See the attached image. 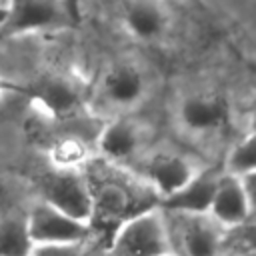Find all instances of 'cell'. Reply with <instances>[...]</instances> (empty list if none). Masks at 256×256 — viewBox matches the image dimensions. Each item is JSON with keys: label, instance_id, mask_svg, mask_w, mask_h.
<instances>
[{"label": "cell", "instance_id": "1", "mask_svg": "<svg viewBox=\"0 0 256 256\" xmlns=\"http://www.w3.org/2000/svg\"><path fill=\"white\" fill-rule=\"evenodd\" d=\"M110 256H176L166 214L154 204L128 216L110 236Z\"/></svg>", "mask_w": 256, "mask_h": 256}, {"label": "cell", "instance_id": "2", "mask_svg": "<svg viewBox=\"0 0 256 256\" xmlns=\"http://www.w3.org/2000/svg\"><path fill=\"white\" fill-rule=\"evenodd\" d=\"M38 192L42 202L90 226L92 192H90L88 174L80 172V168L52 166L38 178Z\"/></svg>", "mask_w": 256, "mask_h": 256}, {"label": "cell", "instance_id": "3", "mask_svg": "<svg viewBox=\"0 0 256 256\" xmlns=\"http://www.w3.org/2000/svg\"><path fill=\"white\" fill-rule=\"evenodd\" d=\"M134 164L142 166L140 176L144 188L152 192L156 202L176 194L204 170L190 156L174 150H156V152L146 150Z\"/></svg>", "mask_w": 256, "mask_h": 256}, {"label": "cell", "instance_id": "4", "mask_svg": "<svg viewBox=\"0 0 256 256\" xmlns=\"http://www.w3.org/2000/svg\"><path fill=\"white\" fill-rule=\"evenodd\" d=\"M150 92V74L148 70L130 58L114 62L100 80V100L122 116L134 108H138Z\"/></svg>", "mask_w": 256, "mask_h": 256}, {"label": "cell", "instance_id": "5", "mask_svg": "<svg viewBox=\"0 0 256 256\" xmlns=\"http://www.w3.org/2000/svg\"><path fill=\"white\" fill-rule=\"evenodd\" d=\"M254 212V174L230 176L220 170L210 208V216L222 230H232L244 226Z\"/></svg>", "mask_w": 256, "mask_h": 256}, {"label": "cell", "instance_id": "6", "mask_svg": "<svg viewBox=\"0 0 256 256\" xmlns=\"http://www.w3.org/2000/svg\"><path fill=\"white\" fill-rule=\"evenodd\" d=\"M24 216L32 246L72 244V242H86L92 238V228L88 224L66 216L64 212L52 208L42 200H36Z\"/></svg>", "mask_w": 256, "mask_h": 256}, {"label": "cell", "instance_id": "7", "mask_svg": "<svg viewBox=\"0 0 256 256\" xmlns=\"http://www.w3.org/2000/svg\"><path fill=\"white\" fill-rule=\"evenodd\" d=\"M176 122L192 136L214 134L228 122V104L216 92H188L176 104Z\"/></svg>", "mask_w": 256, "mask_h": 256}, {"label": "cell", "instance_id": "8", "mask_svg": "<svg viewBox=\"0 0 256 256\" xmlns=\"http://www.w3.org/2000/svg\"><path fill=\"white\" fill-rule=\"evenodd\" d=\"M170 216H176V240H172V248L176 256L224 254L222 248H224L226 230H222L210 216L206 214H170Z\"/></svg>", "mask_w": 256, "mask_h": 256}, {"label": "cell", "instance_id": "9", "mask_svg": "<svg viewBox=\"0 0 256 256\" xmlns=\"http://www.w3.org/2000/svg\"><path fill=\"white\" fill-rule=\"evenodd\" d=\"M96 148L102 154V158L112 166L126 162L134 164L146 152L144 130L136 120H132L126 114L114 116L100 128L96 136Z\"/></svg>", "mask_w": 256, "mask_h": 256}, {"label": "cell", "instance_id": "10", "mask_svg": "<svg viewBox=\"0 0 256 256\" xmlns=\"http://www.w3.org/2000/svg\"><path fill=\"white\" fill-rule=\"evenodd\" d=\"M66 20L60 0H8L4 14L6 34H26L48 26H58Z\"/></svg>", "mask_w": 256, "mask_h": 256}, {"label": "cell", "instance_id": "11", "mask_svg": "<svg viewBox=\"0 0 256 256\" xmlns=\"http://www.w3.org/2000/svg\"><path fill=\"white\" fill-rule=\"evenodd\" d=\"M30 94L52 118H68L82 106L80 86L62 74H44L32 84Z\"/></svg>", "mask_w": 256, "mask_h": 256}, {"label": "cell", "instance_id": "12", "mask_svg": "<svg viewBox=\"0 0 256 256\" xmlns=\"http://www.w3.org/2000/svg\"><path fill=\"white\" fill-rule=\"evenodd\" d=\"M126 32L138 42H160L170 28V16L158 0H128L122 10Z\"/></svg>", "mask_w": 256, "mask_h": 256}, {"label": "cell", "instance_id": "13", "mask_svg": "<svg viewBox=\"0 0 256 256\" xmlns=\"http://www.w3.org/2000/svg\"><path fill=\"white\" fill-rule=\"evenodd\" d=\"M218 178H220V170L204 168L182 190L156 202V206L170 214H206L210 208Z\"/></svg>", "mask_w": 256, "mask_h": 256}, {"label": "cell", "instance_id": "14", "mask_svg": "<svg viewBox=\"0 0 256 256\" xmlns=\"http://www.w3.org/2000/svg\"><path fill=\"white\" fill-rule=\"evenodd\" d=\"M32 242L26 228V216L0 218V256H28Z\"/></svg>", "mask_w": 256, "mask_h": 256}, {"label": "cell", "instance_id": "15", "mask_svg": "<svg viewBox=\"0 0 256 256\" xmlns=\"http://www.w3.org/2000/svg\"><path fill=\"white\" fill-rule=\"evenodd\" d=\"M254 170H256V148H254V132L250 130L228 148L222 172L240 178L246 174H254Z\"/></svg>", "mask_w": 256, "mask_h": 256}, {"label": "cell", "instance_id": "16", "mask_svg": "<svg viewBox=\"0 0 256 256\" xmlns=\"http://www.w3.org/2000/svg\"><path fill=\"white\" fill-rule=\"evenodd\" d=\"M88 152L80 138L64 136L52 148V162L56 168H78L86 160Z\"/></svg>", "mask_w": 256, "mask_h": 256}, {"label": "cell", "instance_id": "17", "mask_svg": "<svg viewBox=\"0 0 256 256\" xmlns=\"http://www.w3.org/2000/svg\"><path fill=\"white\" fill-rule=\"evenodd\" d=\"M88 240L86 242H72V244H38L32 246L28 256H86Z\"/></svg>", "mask_w": 256, "mask_h": 256}, {"label": "cell", "instance_id": "18", "mask_svg": "<svg viewBox=\"0 0 256 256\" xmlns=\"http://www.w3.org/2000/svg\"><path fill=\"white\" fill-rule=\"evenodd\" d=\"M234 256H254V250H252V246H248V248H244L240 252H234Z\"/></svg>", "mask_w": 256, "mask_h": 256}, {"label": "cell", "instance_id": "19", "mask_svg": "<svg viewBox=\"0 0 256 256\" xmlns=\"http://www.w3.org/2000/svg\"><path fill=\"white\" fill-rule=\"evenodd\" d=\"M220 256H234V252L232 254H220Z\"/></svg>", "mask_w": 256, "mask_h": 256}]
</instances>
